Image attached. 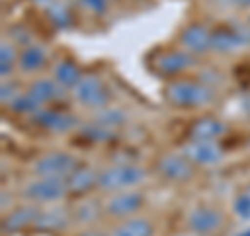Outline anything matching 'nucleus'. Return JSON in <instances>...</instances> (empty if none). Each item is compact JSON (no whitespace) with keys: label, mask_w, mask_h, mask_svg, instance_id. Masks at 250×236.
<instances>
[{"label":"nucleus","mask_w":250,"mask_h":236,"mask_svg":"<svg viewBox=\"0 0 250 236\" xmlns=\"http://www.w3.org/2000/svg\"><path fill=\"white\" fill-rule=\"evenodd\" d=\"M194 167H196V165L188 159L182 151L179 153H165V155L159 157V161H156V171L173 184H184L188 180H192Z\"/></svg>","instance_id":"obj_9"},{"label":"nucleus","mask_w":250,"mask_h":236,"mask_svg":"<svg viewBox=\"0 0 250 236\" xmlns=\"http://www.w3.org/2000/svg\"><path fill=\"white\" fill-rule=\"evenodd\" d=\"M233 6H240V9H250V0H231Z\"/></svg>","instance_id":"obj_32"},{"label":"nucleus","mask_w":250,"mask_h":236,"mask_svg":"<svg viewBox=\"0 0 250 236\" xmlns=\"http://www.w3.org/2000/svg\"><path fill=\"white\" fill-rule=\"evenodd\" d=\"M38 209L40 207L34 205V203L11 207L2 217V232L4 234H19L23 230H27V228H34Z\"/></svg>","instance_id":"obj_16"},{"label":"nucleus","mask_w":250,"mask_h":236,"mask_svg":"<svg viewBox=\"0 0 250 236\" xmlns=\"http://www.w3.org/2000/svg\"><path fill=\"white\" fill-rule=\"evenodd\" d=\"M82 136L92 140V142H108V140L115 138V130H106L103 128V125H85V128H82Z\"/></svg>","instance_id":"obj_27"},{"label":"nucleus","mask_w":250,"mask_h":236,"mask_svg":"<svg viewBox=\"0 0 250 236\" xmlns=\"http://www.w3.org/2000/svg\"><path fill=\"white\" fill-rule=\"evenodd\" d=\"M163 98L167 100V105L175 107V109L198 111V109H207L208 105H213L217 94L208 84L200 82V80L175 77V80H169V84L165 86Z\"/></svg>","instance_id":"obj_1"},{"label":"nucleus","mask_w":250,"mask_h":236,"mask_svg":"<svg viewBox=\"0 0 250 236\" xmlns=\"http://www.w3.org/2000/svg\"><path fill=\"white\" fill-rule=\"evenodd\" d=\"M31 121L38 128L52 132V134H67V132H73L80 125L75 115L62 111V109H52V107H40L31 115Z\"/></svg>","instance_id":"obj_11"},{"label":"nucleus","mask_w":250,"mask_h":236,"mask_svg":"<svg viewBox=\"0 0 250 236\" xmlns=\"http://www.w3.org/2000/svg\"><path fill=\"white\" fill-rule=\"evenodd\" d=\"M31 2H34V4H38V6H44V9H46V6H48V4H52L54 0H31Z\"/></svg>","instance_id":"obj_33"},{"label":"nucleus","mask_w":250,"mask_h":236,"mask_svg":"<svg viewBox=\"0 0 250 236\" xmlns=\"http://www.w3.org/2000/svg\"><path fill=\"white\" fill-rule=\"evenodd\" d=\"M46 15H48V19L57 27H69V25H71V21H73L71 11H69L62 2H59V0H54L52 4L46 6Z\"/></svg>","instance_id":"obj_26"},{"label":"nucleus","mask_w":250,"mask_h":236,"mask_svg":"<svg viewBox=\"0 0 250 236\" xmlns=\"http://www.w3.org/2000/svg\"><path fill=\"white\" fill-rule=\"evenodd\" d=\"M108 236H154V224L148 217L131 215V217L119 219L111 228Z\"/></svg>","instance_id":"obj_20"},{"label":"nucleus","mask_w":250,"mask_h":236,"mask_svg":"<svg viewBox=\"0 0 250 236\" xmlns=\"http://www.w3.org/2000/svg\"><path fill=\"white\" fill-rule=\"evenodd\" d=\"M225 132H228L225 121L217 119L213 115H202L192 121L188 136H190V140H219L221 136H225Z\"/></svg>","instance_id":"obj_17"},{"label":"nucleus","mask_w":250,"mask_h":236,"mask_svg":"<svg viewBox=\"0 0 250 236\" xmlns=\"http://www.w3.org/2000/svg\"><path fill=\"white\" fill-rule=\"evenodd\" d=\"M144 194L138 188H129V190H121V192H113L108 194L103 201L104 207V215L115 217V219H125L136 215L140 209L144 207Z\"/></svg>","instance_id":"obj_7"},{"label":"nucleus","mask_w":250,"mask_h":236,"mask_svg":"<svg viewBox=\"0 0 250 236\" xmlns=\"http://www.w3.org/2000/svg\"><path fill=\"white\" fill-rule=\"evenodd\" d=\"M71 222H73L71 211L61 207L59 203H54V205H44V207L38 209L34 230H38V232H62V230H67Z\"/></svg>","instance_id":"obj_14"},{"label":"nucleus","mask_w":250,"mask_h":236,"mask_svg":"<svg viewBox=\"0 0 250 236\" xmlns=\"http://www.w3.org/2000/svg\"><path fill=\"white\" fill-rule=\"evenodd\" d=\"M236 236H250V228H246V230H242V232H238Z\"/></svg>","instance_id":"obj_34"},{"label":"nucleus","mask_w":250,"mask_h":236,"mask_svg":"<svg viewBox=\"0 0 250 236\" xmlns=\"http://www.w3.org/2000/svg\"><path fill=\"white\" fill-rule=\"evenodd\" d=\"M250 46V29L238 25H225L213 29V44L210 52L217 54H231Z\"/></svg>","instance_id":"obj_10"},{"label":"nucleus","mask_w":250,"mask_h":236,"mask_svg":"<svg viewBox=\"0 0 250 236\" xmlns=\"http://www.w3.org/2000/svg\"><path fill=\"white\" fill-rule=\"evenodd\" d=\"M19 92H21V90L17 88V84H15V82H6V80H4L2 86H0V100H2V105H9Z\"/></svg>","instance_id":"obj_30"},{"label":"nucleus","mask_w":250,"mask_h":236,"mask_svg":"<svg viewBox=\"0 0 250 236\" xmlns=\"http://www.w3.org/2000/svg\"><path fill=\"white\" fill-rule=\"evenodd\" d=\"M17 63H19V46L13 44L11 40H2L0 42V75H2V80L13 75V71L17 69Z\"/></svg>","instance_id":"obj_24"},{"label":"nucleus","mask_w":250,"mask_h":236,"mask_svg":"<svg viewBox=\"0 0 250 236\" xmlns=\"http://www.w3.org/2000/svg\"><path fill=\"white\" fill-rule=\"evenodd\" d=\"M108 2H111V0H108Z\"/></svg>","instance_id":"obj_36"},{"label":"nucleus","mask_w":250,"mask_h":236,"mask_svg":"<svg viewBox=\"0 0 250 236\" xmlns=\"http://www.w3.org/2000/svg\"><path fill=\"white\" fill-rule=\"evenodd\" d=\"M71 215H73L75 224L92 226L100 215H104V207H103V203L96 201V199H85V201H80L71 209Z\"/></svg>","instance_id":"obj_22"},{"label":"nucleus","mask_w":250,"mask_h":236,"mask_svg":"<svg viewBox=\"0 0 250 236\" xmlns=\"http://www.w3.org/2000/svg\"><path fill=\"white\" fill-rule=\"evenodd\" d=\"M182 153L194 165H202V167L217 165L223 159V148L217 140H188L182 146Z\"/></svg>","instance_id":"obj_13"},{"label":"nucleus","mask_w":250,"mask_h":236,"mask_svg":"<svg viewBox=\"0 0 250 236\" xmlns=\"http://www.w3.org/2000/svg\"><path fill=\"white\" fill-rule=\"evenodd\" d=\"M248 25H250V15H248Z\"/></svg>","instance_id":"obj_35"},{"label":"nucleus","mask_w":250,"mask_h":236,"mask_svg":"<svg viewBox=\"0 0 250 236\" xmlns=\"http://www.w3.org/2000/svg\"><path fill=\"white\" fill-rule=\"evenodd\" d=\"M92 188H98V171L92 165H80L71 176L67 178L69 196H83Z\"/></svg>","instance_id":"obj_18"},{"label":"nucleus","mask_w":250,"mask_h":236,"mask_svg":"<svg viewBox=\"0 0 250 236\" xmlns=\"http://www.w3.org/2000/svg\"><path fill=\"white\" fill-rule=\"evenodd\" d=\"M6 107H9L13 113H19V115H34L38 109H40V105H38L36 100L29 96V92H27V90H25V92L21 90V92H19L17 96H15Z\"/></svg>","instance_id":"obj_25"},{"label":"nucleus","mask_w":250,"mask_h":236,"mask_svg":"<svg viewBox=\"0 0 250 236\" xmlns=\"http://www.w3.org/2000/svg\"><path fill=\"white\" fill-rule=\"evenodd\" d=\"M146 180V169L136 163H115L98 171V190L104 194L138 188Z\"/></svg>","instance_id":"obj_2"},{"label":"nucleus","mask_w":250,"mask_h":236,"mask_svg":"<svg viewBox=\"0 0 250 236\" xmlns=\"http://www.w3.org/2000/svg\"><path fill=\"white\" fill-rule=\"evenodd\" d=\"M82 75H83L82 67L69 57H62L52 65V80L57 82L65 92L67 90L71 92L77 86V82L82 80Z\"/></svg>","instance_id":"obj_19"},{"label":"nucleus","mask_w":250,"mask_h":236,"mask_svg":"<svg viewBox=\"0 0 250 236\" xmlns=\"http://www.w3.org/2000/svg\"><path fill=\"white\" fill-rule=\"evenodd\" d=\"M92 123L103 125L106 130H119L127 123V113L117 107H104V109H100V111H96Z\"/></svg>","instance_id":"obj_23"},{"label":"nucleus","mask_w":250,"mask_h":236,"mask_svg":"<svg viewBox=\"0 0 250 236\" xmlns=\"http://www.w3.org/2000/svg\"><path fill=\"white\" fill-rule=\"evenodd\" d=\"M80 167V159L73 153L67 151H50L40 155L31 163L34 176H46V178H62L67 180L73 171Z\"/></svg>","instance_id":"obj_6"},{"label":"nucleus","mask_w":250,"mask_h":236,"mask_svg":"<svg viewBox=\"0 0 250 236\" xmlns=\"http://www.w3.org/2000/svg\"><path fill=\"white\" fill-rule=\"evenodd\" d=\"M48 61H50L48 48L40 42H31L27 46H23V48H19L17 69L23 75H34V73H40L48 65Z\"/></svg>","instance_id":"obj_15"},{"label":"nucleus","mask_w":250,"mask_h":236,"mask_svg":"<svg viewBox=\"0 0 250 236\" xmlns=\"http://www.w3.org/2000/svg\"><path fill=\"white\" fill-rule=\"evenodd\" d=\"M27 92L40 107H48L50 103H54V100L61 96V92H65V90H62L52 77H36V80L29 84Z\"/></svg>","instance_id":"obj_21"},{"label":"nucleus","mask_w":250,"mask_h":236,"mask_svg":"<svg viewBox=\"0 0 250 236\" xmlns=\"http://www.w3.org/2000/svg\"><path fill=\"white\" fill-rule=\"evenodd\" d=\"M233 211L236 215H240L242 219H250V194H240L236 201H233Z\"/></svg>","instance_id":"obj_29"},{"label":"nucleus","mask_w":250,"mask_h":236,"mask_svg":"<svg viewBox=\"0 0 250 236\" xmlns=\"http://www.w3.org/2000/svg\"><path fill=\"white\" fill-rule=\"evenodd\" d=\"M71 94L77 105L90 109V111H100L111 103V92H108L104 80L96 73H83Z\"/></svg>","instance_id":"obj_5"},{"label":"nucleus","mask_w":250,"mask_h":236,"mask_svg":"<svg viewBox=\"0 0 250 236\" xmlns=\"http://www.w3.org/2000/svg\"><path fill=\"white\" fill-rule=\"evenodd\" d=\"M223 213L213 205H196L188 211L186 226L196 236H210L223 226Z\"/></svg>","instance_id":"obj_8"},{"label":"nucleus","mask_w":250,"mask_h":236,"mask_svg":"<svg viewBox=\"0 0 250 236\" xmlns=\"http://www.w3.org/2000/svg\"><path fill=\"white\" fill-rule=\"evenodd\" d=\"M198 65V57L184 48H169V50H159L150 59V67L156 75L165 77V80H175L188 73L190 69Z\"/></svg>","instance_id":"obj_4"},{"label":"nucleus","mask_w":250,"mask_h":236,"mask_svg":"<svg viewBox=\"0 0 250 236\" xmlns=\"http://www.w3.org/2000/svg\"><path fill=\"white\" fill-rule=\"evenodd\" d=\"M210 44H213V29L205 23H190L179 31V46L196 57L210 52Z\"/></svg>","instance_id":"obj_12"},{"label":"nucleus","mask_w":250,"mask_h":236,"mask_svg":"<svg viewBox=\"0 0 250 236\" xmlns=\"http://www.w3.org/2000/svg\"><path fill=\"white\" fill-rule=\"evenodd\" d=\"M77 4L90 15H104L108 9V0H77Z\"/></svg>","instance_id":"obj_28"},{"label":"nucleus","mask_w":250,"mask_h":236,"mask_svg":"<svg viewBox=\"0 0 250 236\" xmlns=\"http://www.w3.org/2000/svg\"><path fill=\"white\" fill-rule=\"evenodd\" d=\"M77 236H108V234L96 230V228H85V230H83V232H80Z\"/></svg>","instance_id":"obj_31"},{"label":"nucleus","mask_w":250,"mask_h":236,"mask_svg":"<svg viewBox=\"0 0 250 236\" xmlns=\"http://www.w3.org/2000/svg\"><path fill=\"white\" fill-rule=\"evenodd\" d=\"M21 196H23V201L34 203V205H38V207L54 205V203H61L65 196H69L67 180H62V178L34 176L29 182L23 184Z\"/></svg>","instance_id":"obj_3"}]
</instances>
